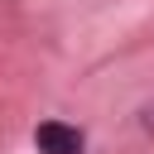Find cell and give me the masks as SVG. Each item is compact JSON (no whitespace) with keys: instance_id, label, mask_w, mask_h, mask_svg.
<instances>
[{"instance_id":"obj_1","label":"cell","mask_w":154,"mask_h":154,"mask_svg":"<svg viewBox=\"0 0 154 154\" xmlns=\"http://www.w3.org/2000/svg\"><path fill=\"white\" fill-rule=\"evenodd\" d=\"M34 144H38V154H87L82 130H72V125H63V120H43V125L34 130Z\"/></svg>"}]
</instances>
